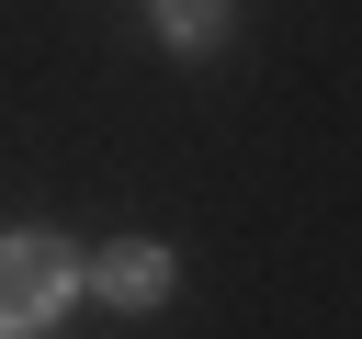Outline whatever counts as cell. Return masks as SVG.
<instances>
[{"mask_svg": "<svg viewBox=\"0 0 362 339\" xmlns=\"http://www.w3.org/2000/svg\"><path fill=\"white\" fill-rule=\"evenodd\" d=\"M158 11V34L181 45V56H204V45H226V0H147Z\"/></svg>", "mask_w": 362, "mask_h": 339, "instance_id": "cell-3", "label": "cell"}, {"mask_svg": "<svg viewBox=\"0 0 362 339\" xmlns=\"http://www.w3.org/2000/svg\"><path fill=\"white\" fill-rule=\"evenodd\" d=\"M79 305V249L57 226H0V339H45Z\"/></svg>", "mask_w": 362, "mask_h": 339, "instance_id": "cell-1", "label": "cell"}, {"mask_svg": "<svg viewBox=\"0 0 362 339\" xmlns=\"http://www.w3.org/2000/svg\"><path fill=\"white\" fill-rule=\"evenodd\" d=\"M170 282H181V260H170L158 237H113L102 260H79V294H102V305H124V316L170 305Z\"/></svg>", "mask_w": 362, "mask_h": 339, "instance_id": "cell-2", "label": "cell"}]
</instances>
